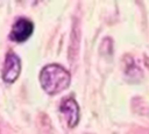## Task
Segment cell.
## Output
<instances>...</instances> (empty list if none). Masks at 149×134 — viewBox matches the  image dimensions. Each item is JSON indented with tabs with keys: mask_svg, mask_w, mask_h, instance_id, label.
Masks as SVG:
<instances>
[{
	"mask_svg": "<svg viewBox=\"0 0 149 134\" xmlns=\"http://www.w3.org/2000/svg\"><path fill=\"white\" fill-rule=\"evenodd\" d=\"M20 72H21V59L15 52L9 51L3 63L1 78L5 83L12 84L19 78Z\"/></svg>",
	"mask_w": 149,
	"mask_h": 134,
	"instance_id": "2",
	"label": "cell"
},
{
	"mask_svg": "<svg viewBox=\"0 0 149 134\" xmlns=\"http://www.w3.org/2000/svg\"><path fill=\"white\" fill-rule=\"evenodd\" d=\"M34 31V23L27 17H19L9 33V38L15 42H24L27 41Z\"/></svg>",
	"mask_w": 149,
	"mask_h": 134,
	"instance_id": "3",
	"label": "cell"
},
{
	"mask_svg": "<svg viewBox=\"0 0 149 134\" xmlns=\"http://www.w3.org/2000/svg\"><path fill=\"white\" fill-rule=\"evenodd\" d=\"M70 72L59 64H48L40 72V84L48 94H57L69 87Z\"/></svg>",
	"mask_w": 149,
	"mask_h": 134,
	"instance_id": "1",
	"label": "cell"
},
{
	"mask_svg": "<svg viewBox=\"0 0 149 134\" xmlns=\"http://www.w3.org/2000/svg\"><path fill=\"white\" fill-rule=\"evenodd\" d=\"M62 114L65 117L66 122L69 125V127L73 128L78 125L79 118H80V113H79V106L77 104V101L73 98H68L65 99L59 107Z\"/></svg>",
	"mask_w": 149,
	"mask_h": 134,
	"instance_id": "4",
	"label": "cell"
}]
</instances>
